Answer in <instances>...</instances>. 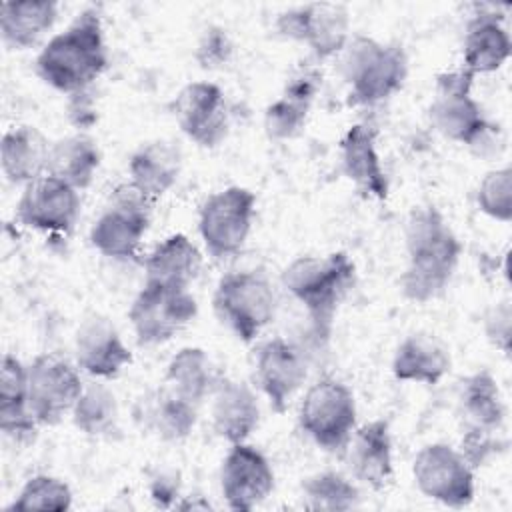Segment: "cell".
I'll return each mask as SVG.
<instances>
[{
  "instance_id": "obj_1",
  "label": "cell",
  "mask_w": 512,
  "mask_h": 512,
  "mask_svg": "<svg viewBox=\"0 0 512 512\" xmlns=\"http://www.w3.org/2000/svg\"><path fill=\"white\" fill-rule=\"evenodd\" d=\"M462 242L434 206L416 208L406 224V268L400 276L402 294L412 302L436 298L452 280L460 262Z\"/></svg>"
},
{
  "instance_id": "obj_2",
  "label": "cell",
  "mask_w": 512,
  "mask_h": 512,
  "mask_svg": "<svg viewBox=\"0 0 512 512\" xmlns=\"http://www.w3.org/2000/svg\"><path fill=\"white\" fill-rule=\"evenodd\" d=\"M108 52L100 14L82 10L66 30L52 36L36 56V74L58 92L76 94L104 72Z\"/></svg>"
},
{
  "instance_id": "obj_3",
  "label": "cell",
  "mask_w": 512,
  "mask_h": 512,
  "mask_svg": "<svg viewBox=\"0 0 512 512\" xmlns=\"http://www.w3.org/2000/svg\"><path fill=\"white\" fill-rule=\"evenodd\" d=\"M356 280V266L346 252L300 256L282 272V286L302 304L316 342H326L336 312Z\"/></svg>"
},
{
  "instance_id": "obj_4",
  "label": "cell",
  "mask_w": 512,
  "mask_h": 512,
  "mask_svg": "<svg viewBox=\"0 0 512 512\" xmlns=\"http://www.w3.org/2000/svg\"><path fill=\"white\" fill-rule=\"evenodd\" d=\"M342 52V78L348 84L350 104L370 106L390 98L404 86L408 58L402 46L356 36L348 40Z\"/></svg>"
},
{
  "instance_id": "obj_5",
  "label": "cell",
  "mask_w": 512,
  "mask_h": 512,
  "mask_svg": "<svg viewBox=\"0 0 512 512\" xmlns=\"http://www.w3.org/2000/svg\"><path fill=\"white\" fill-rule=\"evenodd\" d=\"M214 312L242 342H252L274 320L276 294L270 280L256 270L230 272L214 290Z\"/></svg>"
},
{
  "instance_id": "obj_6",
  "label": "cell",
  "mask_w": 512,
  "mask_h": 512,
  "mask_svg": "<svg viewBox=\"0 0 512 512\" xmlns=\"http://www.w3.org/2000/svg\"><path fill=\"white\" fill-rule=\"evenodd\" d=\"M298 424L326 452H344L356 430V400L336 378L316 380L304 394Z\"/></svg>"
},
{
  "instance_id": "obj_7",
  "label": "cell",
  "mask_w": 512,
  "mask_h": 512,
  "mask_svg": "<svg viewBox=\"0 0 512 512\" xmlns=\"http://www.w3.org/2000/svg\"><path fill=\"white\" fill-rule=\"evenodd\" d=\"M472 84L474 74L466 68L438 74L430 120L444 138L476 148L486 142L492 124L472 96Z\"/></svg>"
},
{
  "instance_id": "obj_8",
  "label": "cell",
  "mask_w": 512,
  "mask_h": 512,
  "mask_svg": "<svg viewBox=\"0 0 512 512\" xmlns=\"http://www.w3.org/2000/svg\"><path fill=\"white\" fill-rule=\"evenodd\" d=\"M256 196L244 186H228L204 200L198 214V232L216 260L238 254L252 230Z\"/></svg>"
},
{
  "instance_id": "obj_9",
  "label": "cell",
  "mask_w": 512,
  "mask_h": 512,
  "mask_svg": "<svg viewBox=\"0 0 512 512\" xmlns=\"http://www.w3.org/2000/svg\"><path fill=\"white\" fill-rule=\"evenodd\" d=\"M142 192L130 182L116 188L110 204L90 228L92 246L114 260H132L138 254L140 242L150 226V206Z\"/></svg>"
},
{
  "instance_id": "obj_10",
  "label": "cell",
  "mask_w": 512,
  "mask_h": 512,
  "mask_svg": "<svg viewBox=\"0 0 512 512\" xmlns=\"http://www.w3.org/2000/svg\"><path fill=\"white\" fill-rule=\"evenodd\" d=\"M198 304L188 288L144 282L128 318L140 344H164L184 330L196 316Z\"/></svg>"
},
{
  "instance_id": "obj_11",
  "label": "cell",
  "mask_w": 512,
  "mask_h": 512,
  "mask_svg": "<svg viewBox=\"0 0 512 512\" xmlns=\"http://www.w3.org/2000/svg\"><path fill=\"white\" fill-rule=\"evenodd\" d=\"M412 476L424 496L444 506L462 508L474 498V468L450 444L424 446L414 458Z\"/></svg>"
},
{
  "instance_id": "obj_12",
  "label": "cell",
  "mask_w": 512,
  "mask_h": 512,
  "mask_svg": "<svg viewBox=\"0 0 512 512\" xmlns=\"http://www.w3.org/2000/svg\"><path fill=\"white\" fill-rule=\"evenodd\" d=\"M82 390L78 370L56 354H40L28 366V406L38 424H58Z\"/></svg>"
},
{
  "instance_id": "obj_13",
  "label": "cell",
  "mask_w": 512,
  "mask_h": 512,
  "mask_svg": "<svg viewBox=\"0 0 512 512\" xmlns=\"http://www.w3.org/2000/svg\"><path fill=\"white\" fill-rule=\"evenodd\" d=\"M276 30L288 40L306 44L318 60H324L342 52L348 44L350 18L342 4L316 2L280 12Z\"/></svg>"
},
{
  "instance_id": "obj_14",
  "label": "cell",
  "mask_w": 512,
  "mask_h": 512,
  "mask_svg": "<svg viewBox=\"0 0 512 512\" xmlns=\"http://www.w3.org/2000/svg\"><path fill=\"white\" fill-rule=\"evenodd\" d=\"M78 214V190L48 172L24 186L16 206L18 220L40 232H68L74 228Z\"/></svg>"
},
{
  "instance_id": "obj_15",
  "label": "cell",
  "mask_w": 512,
  "mask_h": 512,
  "mask_svg": "<svg viewBox=\"0 0 512 512\" xmlns=\"http://www.w3.org/2000/svg\"><path fill=\"white\" fill-rule=\"evenodd\" d=\"M172 112L180 130L202 148H216L228 134V104L214 82L186 84L178 92Z\"/></svg>"
},
{
  "instance_id": "obj_16",
  "label": "cell",
  "mask_w": 512,
  "mask_h": 512,
  "mask_svg": "<svg viewBox=\"0 0 512 512\" xmlns=\"http://www.w3.org/2000/svg\"><path fill=\"white\" fill-rule=\"evenodd\" d=\"M308 376L304 350L286 338L266 340L256 354V382L274 412L282 414Z\"/></svg>"
},
{
  "instance_id": "obj_17",
  "label": "cell",
  "mask_w": 512,
  "mask_h": 512,
  "mask_svg": "<svg viewBox=\"0 0 512 512\" xmlns=\"http://www.w3.org/2000/svg\"><path fill=\"white\" fill-rule=\"evenodd\" d=\"M274 488V472L268 458L254 446L232 444L222 460L220 490L232 510H252Z\"/></svg>"
},
{
  "instance_id": "obj_18",
  "label": "cell",
  "mask_w": 512,
  "mask_h": 512,
  "mask_svg": "<svg viewBox=\"0 0 512 512\" xmlns=\"http://www.w3.org/2000/svg\"><path fill=\"white\" fill-rule=\"evenodd\" d=\"M74 352L78 366L94 378H114L132 362L130 348L116 326L104 316H92L80 324Z\"/></svg>"
},
{
  "instance_id": "obj_19",
  "label": "cell",
  "mask_w": 512,
  "mask_h": 512,
  "mask_svg": "<svg viewBox=\"0 0 512 512\" xmlns=\"http://www.w3.org/2000/svg\"><path fill=\"white\" fill-rule=\"evenodd\" d=\"M322 84L314 66L298 68L284 84L282 94L264 112V130L274 140H288L300 134Z\"/></svg>"
},
{
  "instance_id": "obj_20",
  "label": "cell",
  "mask_w": 512,
  "mask_h": 512,
  "mask_svg": "<svg viewBox=\"0 0 512 512\" xmlns=\"http://www.w3.org/2000/svg\"><path fill=\"white\" fill-rule=\"evenodd\" d=\"M342 172L370 198H388V178L376 148V130L370 124H354L340 140Z\"/></svg>"
},
{
  "instance_id": "obj_21",
  "label": "cell",
  "mask_w": 512,
  "mask_h": 512,
  "mask_svg": "<svg viewBox=\"0 0 512 512\" xmlns=\"http://www.w3.org/2000/svg\"><path fill=\"white\" fill-rule=\"evenodd\" d=\"M344 452L356 480L374 490H382L392 480V438L386 420H370L354 430Z\"/></svg>"
},
{
  "instance_id": "obj_22",
  "label": "cell",
  "mask_w": 512,
  "mask_h": 512,
  "mask_svg": "<svg viewBox=\"0 0 512 512\" xmlns=\"http://www.w3.org/2000/svg\"><path fill=\"white\" fill-rule=\"evenodd\" d=\"M214 432L230 444L246 442L260 420V406L254 392L236 380H218L212 392Z\"/></svg>"
},
{
  "instance_id": "obj_23",
  "label": "cell",
  "mask_w": 512,
  "mask_h": 512,
  "mask_svg": "<svg viewBox=\"0 0 512 512\" xmlns=\"http://www.w3.org/2000/svg\"><path fill=\"white\" fill-rule=\"evenodd\" d=\"M510 36L496 14H476L464 34L462 68L476 74L496 72L510 56Z\"/></svg>"
},
{
  "instance_id": "obj_24",
  "label": "cell",
  "mask_w": 512,
  "mask_h": 512,
  "mask_svg": "<svg viewBox=\"0 0 512 512\" xmlns=\"http://www.w3.org/2000/svg\"><path fill=\"white\" fill-rule=\"evenodd\" d=\"M50 142L34 126H14L2 136V172L12 184H30L48 172Z\"/></svg>"
},
{
  "instance_id": "obj_25",
  "label": "cell",
  "mask_w": 512,
  "mask_h": 512,
  "mask_svg": "<svg viewBox=\"0 0 512 512\" xmlns=\"http://www.w3.org/2000/svg\"><path fill=\"white\" fill-rule=\"evenodd\" d=\"M36 424L28 406V366L14 354H4L0 368V430L22 442L34 436Z\"/></svg>"
},
{
  "instance_id": "obj_26",
  "label": "cell",
  "mask_w": 512,
  "mask_h": 512,
  "mask_svg": "<svg viewBox=\"0 0 512 512\" xmlns=\"http://www.w3.org/2000/svg\"><path fill=\"white\" fill-rule=\"evenodd\" d=\"M448 370V348L438 338L424 332L406 336L392 358V374L402 382L438 384Z\"/></svg>"
},
{
  "instance_id": "obj_27",
  "label": "cell",
  "mask_w": 512,
  "mask_h": 512,
  "mask_svg": "<svg viewBox=\"0 0 512 512\" xmlns=\"http://www.w3.org/2000/svg\"><path fill=\"white\" fill-rule=\"evenodd\" d=\"M128 172L130 184L154 202L176 184L180 174V152L164 140L148 142L132 154Z\"/></svg>"
},
{
  "instance_id": "obj_28",
  "label": "cell",
  "mask_w": 512,
  "mask_h": 512,
  "mask_svg": "<svg viewBox=\"0 0 512 512\" xmlns=\"http://www.w3.org/2000/svg\"><path fill=\"white\" fill-rule=\"evenodd\" d=\"M202 266V256L196 244L184 234H172L164 238L146 258V282L188 288L198 276Z\"/></svg>"
},
{
  "instance_id": "obj_29",
  "label": "cell",
  "mask_w": 512,
  "mask_h": 512,
  "mask_svg": "<svg viewBox=\"0 0 512 512\" xmlns=\"http://www.w3.org/2000/svg\"><path fill=\"white\" fill-rule=\"evenodd\" d=\"M464 430L500 432L506 416L498 384L488 370L474 372L460 382L458 392Z\"/></svg>"
},
{
  "instance_id": "obj_30",
  "label": "cell",
  "mask_w": 512,
  "mask_h": 512,
  "mask_svg": "<svg viewBox=\"0 0 512 512\" xmlns=\"http://www.w3.org/2000/svg\"><path fill=\"white\" fill-rule=\"evenodd\" d=\"M58 4L52 0H18L0 4L2 40L24 50L34 46L56 22Z\"/></svg>"
},
{
  "instance_id": "obj_31",
  "label": "cell",
  "mask_w": 512,
  "mask_h": 512,
  "mask_svg": "<svg viewBox=\"0 0 512 512\" xmlns=\"http://www.w3.org/2000/svg\"><path fill=\"white\" fill-rule=\"evenodd\" d=\"M216 384L214 366L202 348L186 346L178 350L166 366L164 386L196 406L214 392Z\"/></svg>"
},
{
  "instance_id": "obj_32",
  "label": "cell",
  "mask_w": 512,
  "mask_h": 512,
  "mask_svg": "<svg viewBox=\"0 0 512 512\" xmlns=\"http://www.w3.org/2000/svg\"><path fill=\"white\" fill-rule=\"evenodd\" d=\"M100 166V152L94 140L84 134L64 136L50 146L48 174L68 182L76 190L90 186Z\"/></svg>"
},
{
  "instance_id": "obj_33",
  "label": "cell",
  "mask_w": 512,
  "mask_h": 512,
  "mask_svg": "<svg viewBox=\"0 0 512 512\" xmlns=\"http://www.w3.org/2000/svg\"><path fill=\"white\" fill-rule=\"evenodd\" d=\"M198 406L170 392L156 390L144 404V422L164 440H184L196 426Z\"/></svg>"
},
{
  "instance_id": "obj_34",
  "label": "cell",
  "mask_w": 512,
  "mask_h": 512,
  "mask_svg": "<svg viewBox=\"0 0 512 512\" xmlns=\"http://www.w3.org/2000/svg\"><path fill=\"white\" fill-rule=\"evenodd\" d=\"M118 402L114 392L100 382L84 386L72 408L74 426L92 438H102L118 432Z\"/></svg>"
},
{
  "instance_id": "obj_35",
  "label": "cell",
  "mask_w": 512,
  "mask_h": 512,
  "mask_svg": "<svg viewBox=\"0 0 512 512\" xmlns=\"http://www.w3.org/2000/svg\"><path fill=\"white\" fill-rule=\"evenodd\" d=\"M302 500L308 510H350L358 504V488L340 472H318L302 484Z\"/></svg>"
},
{
  "instance_id": "obj_36",
  "label": "cell",
  "mask_w": 512,
  "mask_h": 512,
  "mask_svg": "<svg viewBox=\"0 0 512 512\" xmlns=\"http://www.w3.org/2000/svg\"><path fill=\"white\" fill-rule=\"evenodd\" d=\"M72 506V492L70 486L48 474L32 476L22 490L18 492L16 500L10 504V510H50V512H64Z\"/></svg>"
},
{
  "instance_id": "obj_37",
  "label": "cell",
  "mask_w": 512,
  "mask_h": 512,
  "mask_svg": "<svg viewBox=\"0 0 512 512\" xmlns=\"http://www.w3.org/2000/svg\"><path fill=\"white\" fill-rule=\"evenodd\" d=\"M476 204H478L480 212H484L486 216H490L498 222L512 220V170H510V166L486 172V176L482 178L478 192H476Z\"/></svg>"
},
{
  "instance_id": "obj_38",
  "label": "cell",
  "mask_w": 512,
  "mask_h": 512,
  "mask_svg": "<svg viewBox=\"0 0 512 512\" xmlns=\"http://www.w3.org/2000/svg\"><path fill=\"white\" fill-rule=\"evenodd\" d=\"M234 52V44L228 36V32L222 26H208L196 44V60L206 70L222 68L230 62Z\"/></svg>"
},
{
  "instance_id": "obj_39",
  "label": "cell",
  "mask_w": 512,
  "mask_h": 512,
  "mask_svg": "<svg viewBox=\"0 0 512 512\" xmlns=\"http://www.w3.org/2000/svg\"><path fill=\"white\" fill-rule=\"evenodd\" d=\"M486 334L494 346H498L502 352H508V342H510V306H508V302L496 304L486 314Z\"/></svg>"
},
{
  "instance_id": "obj_40",
  "label": "cell",
  "mask_w": 512,
  "mask_h": 512,
  "mask_svg": "<svg viewBox=\"0 0 512 512\" xmlns=\"http://www.w3.org/2000/svg\"><path fill=\"white\" fill-rule=\"evenodd\" d=\"M68 114H70V120H72L78 128H88L90 124H94V120H96V108H94L92 96L88 94V88L82 90V92L70 94Z\"/></svg>"
},
{
  "instance_id": "obj_41",
  "label": "cell",
  "mask_w": 512,
  "mask_h": 512,
  "mask_svg": "<svg viewBox=\"0 0 512 512\" xmlns=\"http://www.w3.org/2000/svg\"><path fill=\"white\" fill-rule=\"evenodd\" d=\"M150 496H152V500L158 506H162V508L170 506L180 496L178 476H174V474H158L156 478H152V482H150Z\"/></svg>"
}]
</instances>
